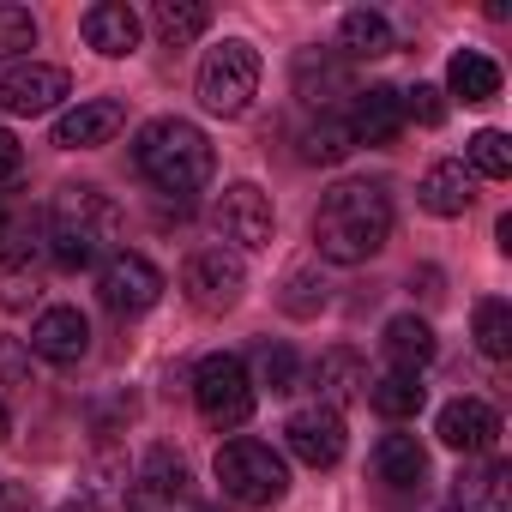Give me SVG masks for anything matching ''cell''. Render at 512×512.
I'll list each match as a JSON object with an SVG mask.
<instances>
[{
	"mask_svg": "<svg viewBox=\"0 0 512 512\" xmlns=\"http://www.w3.org/2000/svg\"><path fill=\"white\" fill-rule=\"evenodd\" d=\"M392 235V193L386 181H338L314 211V247L332 266H362Z\"/></svg>",
	"mask_w": 512,
	"mask_h": 512,
	"instance_id": "1",
	"label": "cell"
},
{
	"mask_svg": "<svg viewBox=\"0 0 512 512\" xmlns=\"http://www.w3.org/2000/svg\"><path fill=\"white\" fill-rule=\"evenodd\" d=\"M133 163H139V175H145L157 193H175V199L199 193V187L217 175V151H211V139H205L193 121H181V115L145 121L139 139H133Z\"/></svg>",
	"mask_w": 512,
	"mask_h": 512,
	"instance_id": "2",
	"label": "cell"
},
{
	"mask_svg": "<svg viewBox=\"0 0 512 512\" xmlns=\"http://www.w3.org/2000/svg\"><path fill=\"white\" fill-rule=\"evenodd\" d=\"M115 235H121V205L103 187L73 181V187L55 193V205H49V253H55V266H67V272L97 266Z\"/></svg>",
	"mask_w": 512,
	"mask_h": 512,
	"instance_id": "3",
	"label": "cell"
},
{
	"mask_svg": "<svg viewBox=\"0 0 512 512\" xmlns=\"http://www.w3.org/2000/svg\"><path fill=\"white\" fill-rule=\"evenodd\" d=\"M260 97V49L241 43V37H223L205 61H199V103L205 115H247V103Z\"/></svg>",
	"mask_w": 512,
	"mask_h": 512,
	"instance_id": "4",
	"label": "cell"
},
{
	"mask_svg": "<svg viewBox=\"0 0 512 512\" xmlns=\"http://www.w3.org/2000/svg\"><path fill=\"white\" fill-rule=\"evenodd\" d=\"M217 482L241 506H278L290 488V470L266 440H229V446H217Z\"/></svg>",
	"mask_w": 512,
	"mask_h": 512,
	"instance_id": "5",
	"label": "cell"
},
{
	"mask_svg": "<svg viewBox=\"0 0 512 512\" xmlns=\"http://www.w3.org/2000/svg\"><path fill=\"white\" fill-rule=\"evenodd\" d=\"M193 404L211 428H241L253 416V380L241 356H205L193 368Z\"/></svg>",
	"mask_w": 512,
	"mask_h": 512,
	"instance_id": "6",
	"label": "cell"
},
{
	"mask_svg": "<svg viewBox=\"0 0 512 512\" xmlns=\"http://www.w3.org/2000/svg\"><path fill=\"white\" fill-rule=\"evenodd\" d=\"M163 272L145 260V253H109L103 260V272H97V296H103V308L109 314H121V320H133V314H151L157 302H163Z\"/></svg>",
	"mask_w": 512,
	"mask_h": 512,
	"instance_id": "7",
	"label": "cell"
},
{
	"mask_svg": "<svg viewBox=\"0 0 512 512\" xmlns=\"http://www.w3.org/2000/svg\"><path fill=\"white\" fill-rule=\"evenodd\" d=\"M181 290H187V302L199 314H229L241 302V290H247V266L235 260V253H223V247H205V253L187 260Z\"/></svg>",
	"mask_w": 512,
	"mask_h": 512,
	"instance_id": "8",
	"label": "cell"
},
{
	"mask_svg": "<svg viewBox=\"0 0 512 512\" xmlns=\"http://www.w3.org/2000/svg\"><path fill=\"white\" fill-rule=\"evenodd\" d=\"M211 223H217L223 241H235V247H247V253L272 247V199L253 187V181L223 187V199L211 205Z\"/></svg>",
	"mask_w": 512,
	"mask_h": 512,
	"instance_id": "9",
	"label": "cell"
},
{
	"mask_svg": "<svg viewBox=\"0 0 512 512\" xmlns=\"http://www.w3.org/2000/svg\"><path fill=\"white\" fill-rule=\"evenodd\" d=\"M127 512H193V488H187V464L175 452H145L133 488H127Z\"/></svg>",
	"mask_w": 512,
	"mask_h": 512,
	"instance_id": "10",
	"label": "cell"
},
{
	"mask_svg": "<svg viewBox=\"0 0 512 512\" xmlns=\"http://www.w3.org/2000/svg\"><path fill=\"white\" fill-rule=\"evenodd\" d=\"M67 91H73V79L49 61H19L0 73V109L7 115H49Z\"/></svg>",
	"mask_w": 512,
	"mask_h": 512,
	"instance_id": "11",
	"label": "cell"
},
{
	"mask_svg": "<svg viewBox=\"0 0 512 512\" xmlns=\"http://www.w3.org/2000/svg\"><path fill=\"white\" fill-rule=\"evenodd\" d=\"M284 440L290 452L308 464V470H332L344 458V416L326 410V404H302L290 422H284Z\"/></svg>",
	"mask_w": 512,
	"mask_h": 512,
	"instance_id": "12",
	"label": "cell"
},
{
	"mask_svg": "<svg viewBox=\"0 0 512 512\" xmlns=\"http://www.w3.org/2000/svg\"><path fill=\"white\" fill-rule=\"evenodd\" d=\"M452 452H476V458H488L494 446H500V410L494 404H482V398H452L446 410H440V428H434Z\"/></svg>",
	"mask_w": 512,
	"mask_h": 512,
	"instance_id": "13",
	"label": "cell"
},
{
	"mask_svg": "<svg viewBox=\"0 0 512 512\" xmlns=\"http://www.w3.org/2000/svg\"><path fill=\"white\" fill-rule=\"evenodd\" d=\"M121 127H127V109H121L115 97H91V103H79V109H67V115L55 121V145H61V151H97V145H109Z\"/></svg>",
	"mask_w": 512,
	"mask_h": 512,
	"instance_id": "14",
	"label": "cell"
},
{
	"mask_svg": "<svg viewBox=\"0 0 512 512\" xmlns=\"http://www.w3.org/2000/svg\"><path fill=\"white\" fill-rule=\"evenodd\" d=\"M31 350H37L43 362H55V368L85 362V350H91V326H85V314H79V308H49V314H37V326H31Z\"/></svg>",
	"mask_w": 512,
	"mask_h": 512,
	"instance_id": "15",
	"label": "cell"
},
{
	"mask_svg": "<svg viewBox=\"0 0 512 512\" xmlns=\"http://www.w3.org/2000/svg\"><path fill=\"white\" fill-rule=\"evenodd\" d=\"M314 404H326V410H344V404H362L368 398V362L356 356V350H326L320 362H314Z\"/></svg>",
	"mask_w": 512,
	"mask_h": 512,
	"instance_id": "16",
	"label": "cell"
},
{
	"mask_svg": "<svg viewBox=\"0 0 512 512\" xmlns=\"http://www.w3.org/2000/svg\"><path fill=\"white\" fill-rule=\"evenodd\" d=\"M290 79H296V97L314 103V109L332 103V97H350V61L338 49H302L296 67H290Z\"/></svg>",
	"mask_w": 512,
	"mask_h": 512,
	"instance_id": "17",
	"label": "cell"
},
{
	"mask_svg": "<svg viewBox=\"0 0 512 512\" xmlns=\"http://www.w3.org/2000/svg\"><path fill=\"white\" fill-rule=\"evenodd\" d=\"M344 121H350L356 145H392L404 133V103L392 85H368V91H356V109Z\"/></svg>",
	"mask_w": 512,
	"mask_h": 512,
	"instance_id": "18",
	"label": "cell"
},
{
	"mask_svg": "<svg viewBox=\"0 0 512 512\" xmlns=\"http://www.w3.org/2000/svg\"><path fill=\"white\" fill-rule=\"evenodd\" d=\"M452 506L458 512H512V464H500V458L470 464L452 488Z\"/></svg>",
	"mask_w": 512,
	"mask_h": 512,
	"instance_id": "19",
	"label": "cell"
},
{
	"mask_svg": "<svg viewBox=\"0 0 512 512\" xmlns=\"http://www.w3.org/2000/svg\"><path fill=\"white\" fill-rule=\"evenodd\" d=\"M85 43L109 61L133 55L139 49V13L127 7V0H97V7L85 13Z\"/></svg>",
	"mask_w": 512,
	"mask_h": 512,
	"instance_id": "20",
	"label": "cell"
},
{
	"mask_svg": "<svg viewBox=\"0 0 512 512\" xmlns=\"http://www.w3.org/2000/svg\"><path fill=\"white\" fill-rule=\"evenodd\" d=\"M380 350H386V362L398 368V374H422L428 362H434V326L428 320H416V314H398V320H386V332H380Z\"/></svg>",
	"mask_w": 512,
	"mask_h": 512,
	"instance_id": "21",
	"label": "cell"
},
{
	"mask_svg": "<svg viewBox=\"0 0 512 512\" xmlns=\"http://www.w3.org/2000/svg\"><path fill=\"white\" fill-rule=\"evenodd\" d=\"M43 296V247H0V308H31Z\"/></svg>",
	"mask_w": 512,
	"mask_h": 512,
	"instance_id": "22",
	"label": "cell"
},
{
	"mask_svg": "<svg viewBox=\"0 0 512 512\" xmlns=\"http://www.w3.org/2000/svg\"><path fill=\"white\" fill-rule=\"evenodd\" d=\"M374 476H380L386 488H422V482H428V452H422V440H416V434H386V440L374 446Z\"/></svg>",
	"mask_w": 512,
	"mask_h": 512,
	"instance_id": "23",
	"label": "cell"
},
{
	"mask_svg": "<svg viewBox=\"0 0 512 512\" xmlns=\"http://www.w3.org/2000/svg\"><path fill=\"white\" fill-rule=\"evenodd\" d=\"M470 199H476V181H470L464 163H434V169L422 175V205H428L434 217H464Z\"/></svg>",
	"mask_w": 512,
	"mask_h": 512,
	"instance_id": "24",
	"label": "cell"
},
{
	"mask_svg": "<svg viewBox=\"0 0 512 512\" xmlns=\"http://www.w3.org/2000/svg\"><path fill=\"white\" fill-rule=\"evenodd\" d=\"M446 91L464 97V103H494L500 97V67L482 49H458L452 67H446Z\"/></svg>",
	"mask_w": 512,
	"mask_h": 512,
	"instance_id": "25",
	"label": "cell"
},
{
	"mask_svg": "<svg viewBox=\"0 0 512 512\" xmlns=\"http://www.w3.org/2000/svg\"><path fill=\"white\" fill-rule=\"evenodd\" d=\"M338 43H344V61H374V55H392V25H386V13L356 7V13H344Z\"/></svg>",
	"mask_w": 512,
	"mask_h": 512,
	"instance_id": "26",
	"label": "cell"
},
{
	"mask_svg": "<svg viewBox=\"0 0 512 512\" xmlns=\"http://www.w3.org/2000/svg\"><path fill=\"white\" fill-rule=\"evenodd\" d=\"M422 398H428V386H422V374H380V380H368V404L386 416V422H410L416 410H422Z\"/></svg>",
	"mask_w": 512,
	"mask_h": 512,
	"instance_id": "27",
	"label": "cell"
},
{
	"mask_svg": "<svg viewBox=\"0 0 512 512\" xmlns=\"http://www.w3.org/2000/svg\"><path fill=\"white\" fill-rule=\"evenodd\" d=\"M151 25H157V37H163L169 49H181V43L205 37L211 7H199V0H157V7H151Z\"/></svg>",
	"mask_w": 512,
	"mask_h": 512,
	"instance_id": "28",
	"label": "cell"
},
{
	"mask_svg": "<svg viewBox=\"0 0 512 512\" xmlns=\"http://www.w3.org/2000/svg\"><path fill=\"white\" fill-rule=\"evenodd\" d=\"M356 151V133H350V121L344 115H320L314 127H302V163H344Z\"/></svg>",
	"mask_w": 512,
	"mask_h": 512,
	"instance_id": "29",
	"label": "cell"
},
{
	"mask_svg": "<svg viewBox=\"0 0 512 512\" xmlns=\"http://www.w3.org/2000/svg\"><path fill=\"white\" fill-rule=\"evenodd\" d=\"M247 380H253V386H272V392H296L302 362H296L290 344H260V350H253V374H247Z\"/></svg>",
	"mask_w": 512,
	"mask_h": 512,
	"instance_id": "30",
	"label": "cell"
},
{
	"mask_svg": "<svg viewBox=\"0 0 512 512\" xmlns=\"http://www.w3.org/2000/svg\"><path fill=\"white\" fill-rule=\"evenodd\" d=\"M476 350L488 356V362H506L512 356V308L506 302H476Z\"/></svg>",
	"mask_w": 512,
	"mask_h": 512,
	"instance_id": "31",
	"label": "cell"
},
{
	"mask_svg": "<svg viewBox=\"0 0 512 512\" xmlns=\"http://www.w3.org/2000/svg\"><path fill=\"white\" fill-rule=\"evenodd\" d=\"M464 151H470V169H476V175H488V181H506V175H512V139H506L500 127H482Z\"/></svg>",
	"mask_w": 512,
	"mask_h": 512,
	"instance_id": "32",
	"label": "cell"
},
{
	"mask_svg": "<svg viewBox=\"0 0 512 512\" xmlns=\"http://www.w3.org/2000/svg\"><path fill=\"white\" fill-rule=\"evenodd\" d=\"M278 302H284V314L308 320V314H320V308H326V284H320L314 272H290V278H284V296H278Z\"/></svg>",
	"mask_w": 512,
	"mask_h": 512,
	"instance_id": "33",
	"label": "cell"
},
{
	"mask_svg": "<svg viewBox=\"0 0 512 512\" xmlns=\"http://www.w3.org/2000/svg\"><path fill=\"white\" fill-rule=\"evenodd\" d=\"M25 49H37V19L25 7H0V61H13Z\"/></svg>",
	"mask_w": 512,
	"mask_h": 512,
	"instance_id": "34",
	"label": "cell"
},
{
	"mask_svg": "<svg viewBox=\"0 0 512 512\" xmlns=\"http://www.w3.org/2000/svg\"><path fill=\"white\" fill-rule=\"evenodd\" d=\"M398 103H404V121H422V127L446 121V91L440 85H410V91H398Z\"/></svg>",
	"mask_w": 512,
	"mask_h": 512,
	"instance_id": "35",
	"label": "cell"
},
{
	"mask_svg": "<svg viewBox=\"0 0 512 512\" xmlns=\"http://www.w3.org/2000/svg\"><path fill=\"white\" fill-rule=\"evenodd\" d=\"M19 169H25V145L13 133H0V181H13Z\"/></svg>",
	"mask_w": 512,
	"mask_h": 512,
	"instance_id": "36",
	"label": "cell"
},
{
	"mask_svg": "<svg viewBox=\"0 0 512 512\" xmlns=\"http://www.w3.org/2000/svg\"><path fill=\"white\" fill-rule=\"evenodd\" d=\"M0 512H37V500L19 482H0Z\"/></svg>",
	"mask_w": 512,
	"mask_h": 512,
	"instance_id": "37",
	"label": "cell"
},
{
	"mask_svg": "<svg viewBox=\"0 0 512 512\" xmlns=\"http://www.w3.org/2000/svg\"><path fill=\"white\" fill-rule=\"evenodd\" d=\"M61 512H97V500H91V494H73V500H67Z\"/></svg>",
	"mask_w": 512,
	"mask_h": 512,
	"instance_id": "38",
	"label": "cell"
},
{
	"mask_svg": "<svg viewBox=\"0 0 512 512\" xmlns=\"http://www.w3.org/2000/svg\"><path fill=\"white\" fill-rule=\"evenodd\" d=\"M7 434H13V416H7V404H0V446H7Z\"/></svg>",
	"mask_w": 512,
	"mask_h": 512,
	"instance_id": "39",
	"label": "cell"
},
{
	"mask_svg": "<svg viewBox=\"0 0 512 512\" xmlns=\"http://www.w3.org/2000/svg\"><path fill=\"white\" fill-rule=\"evenodd\" d=\"M0 241H7V205H0Z\"/></svg>",
	"mask_w": 512,
	"mask_h": 512,
	"instance_id": "40",
	"label": "cell"
},
{
	"mask_svg": "<svg viewBox=\"0 0 512 512\" xmlns=\"http://www.w3.org/2000/svg\"><path fill=\"white\" fill-rule=\"evenodd\" d=\"M193 512H211V506H193Z\"/></svg>",
	"mask_w": 512,
	"mask_h": 512,
	"instance_id": "41",
	"label": "cell"
}]
</instances>
